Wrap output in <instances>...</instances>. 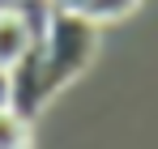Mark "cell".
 <instances>
[{"label": "cell", "mask_w": 158, "mask_h": 149, "mask_svg": "<svg viewBox=\"0 0 158 149\" xmlns=\"http://www.w3.org/2000/svg\"><path fill=\"white\" fill-rule=\"evenodd\" d=\"M34 51H39V94L47 102L94 60L98 22H90L85 13H73V9H52L47 34L34 43Z\"/></svg>", "instance_id": "cell-1"}, {"label": "cell", "mask_w": 158, "mask_h": 149, "mask_svg": "<svg viewBox=\"0 0 158 149\" xmlns=\"http://www.w3.org/2000/svg\"><path fill=\"white\" fill-rule=\"evenodd\" d=\"M34 34H30V22L22 9H0V68L9 73L22 55L30 51Z\"/></svg>", "instance_id": "cell-2"}, {"label": "cell", "mask_w": 158, "mask_h": 149, "mask_svg": "<svg viewBox=\"0 0 158 149\" xmlns=\"http://www.w3.org/2000/svg\"><path fill=\"white\" fill-rule=\"evenodd\" d=\"M30 145V119L17 115L9 102H0V149H22Z\"/></svg>", "instance_id": "cell-3"}, {"label": "cell", "mask_w": 158, "mask_h": 149, "mask_svg": "<svg viewBox=\"0 0 158 149\" xmlns=\"http://www.w3.org/2000/svg\"><path fill=\"white\" fill-rule=\"evenodd\" d=\"M141 0H81V13L90 17V22H115V17H124L132 13Z\"/></svg>", "instance_id": "cell-4"}, {"label": "cell", "mask_w": 158, "mask_h": 149, "mask_svg": "<svg viewBox=\"0 0 158 149\" xmlns=\"http://www.w3.org/2000/svg\"><path fill=\"white\" fill-rule=\"evenodd\" d=\"M56 9H73V13H81V0H52Z\"/></svg>", "instance_id": "cell-5"}]
</instances>
